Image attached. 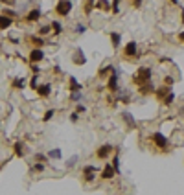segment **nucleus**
Returning a JSON list of instances; mask_svg holds the SVG:
<instances>
[{
  "instance_id": "nucleus-1",
  "label": "nucleus",
  "mask_w": 184,
  "mask_h": 195,
  "mask_svg": "<svg viewBox=\"0 0 184 195\" xmlns=\"http://www.w3.org/2000/svg\"><path fill=\"white\" fill-rule=\"evenodd\" d=\"M70 9H72V2L70 0H59L57 6H55V13L61 15V17H66L70 13Z\"/></svg>"
},
{
  "instance_id": "nucleus-2",
  "label": "nucleus",
  "mask_w": 184,
  "mask_h": 195,
  "mask_svg": "<svg viewBox=\"0 0 184 195\" xmlns=\"http://www.w3.org/2000/svg\"><path fill=\"white\" fill-rule=\"evenodd\" d=\"M136 83H140V85H144V83H147L149 79H151V68H140L138 72H136Z\"/></svg>"
},
{
  "instance_id": "nucleus-3",
  "label": "nucleus",
  "mask_w": 184,
  "mask_h": 195,
  "mask_svg": "<svg viewBox=\"0 0 184 195\" xmlns=\"http://www.w3.org/2000/svg\"><path fill=\"white\" fill-rule=\"evenodd\" d=\"M114 173H116V168L111 166V164H107V166L103 168V171H101V178H112Z\"/></svg>"
},
{
  "instance_id": "nucleus-4",
  "label": "nucleus",
  "mask_w": 184,
  "mask_h": 195,
  "mask_svg": "<svg viewBox=\"0 0 184 195\" xmlns=\"http://www.w3.org/2000/svg\"><path fill=\"white\" fill-rule=\"evenodd\" d=\"M42 57H44V54H42V50H39V48L31 50V54H30V61L31 63H39V61H42Z\"/></svg>"
},
{
  "instance_id": "nucleus-5",
  "label": "nucleus",
  "mask_w": 184,
  "mask_h": 195,
  "mask_svg": "<svg viewBox=\"0 0 184 195\" xmlns=\"http://www.w3.org/2000/svg\"><path fill=\"white\" fill-rule=\"evenodd\" d=\"M111 149H112V145H111V144L101 145V147L98 149V158H107V156L111 155Z\"/></svg>"
},
{
  "instance_id": "nucleus-6",
  "label": "nucleus",
  "mask_w": 184,
  "mask_h": 195,
  "mask_svg": "<svg viewBox=\"0 0 184 195\" xmlns=\"http://www.w3.org/2000/svg\"><path fill=\"white\" fill-rule=\"evenodd\" d=\"M153 140H155V144H157L158 147H166V145H167V140H166V136H164L162 133H155V135H153Z\"/></svg>"
},
{
  "instance_id": "nucleus-7",
  "label": "nucleus",
  "mask_w": 184,
  "mask_h": 195,
  "mask_svg": "<svg viewBox=\"0 0 184 195\" xmlns=\"http://www.w3.org/2000/svg\"><path fill=\"white\" fill-rule=\"evenodd\" d=\"M83 173H85V178L87 180H94V177H96V166H87L83 169Z\"/></svg>"
},
{
  "instance_id": "nucleus-8",
  "label": "nucleus",
  "mask_w": 184,
  "mask_h": 195,
  "mask_svg": "<svg viewBox=\"0 0 184 195\" xmlns=\"http://www.w3.org/2000/svg\"><path fill=\"white\" fill-rule=\"evenodd\" d=\"M125 55H129V57L136 55V42H127L125 44Z\"/></svg>"
},
{
  "instance_id": "nucleus-9",
  "label": "nucleus",
  "mask_w": 184,
  "mask_h": 195,
  "mask_svg": "<svg viewBox=\"0 0 184 195\" xmlns=\"http://www.w3.org/2000/svg\"><path fill=\"white\" fill-rule=\"evenodd\" d=\"M109 88L111 90H118V74H111V79H109Z\"/></svg>"
},
{
  "instance_id": "nucleus-10",
  "label": "nucleus",
  "mask_w": 184,
  "mask_h": 195,
  "mask_svg": "<svg viewBox=\"0 0 184 195\" xmlns=\"http://www.w3.org/2000/svg\"><path fill=\"white\" fill-rule=\"evenodd\" d=\"M96 7L98 9H103V11H111V4L107 0H98L96 2Z\"/></svg>"
},
{
  "instance_id": "nucleus-11",
  "label": "nucleus",
  "mask_w": 184,
  "mask_h": 195,
  "mask_svg": "<svg viewBox=\"0 0 184 195\" xmlns=\"http://www.w3.org/2000/svg\"><path fill=\"white\" fill-rule=\"evenodd\" d=\"M11 26V19L7 17V15H2V19H0V28L2 30H7Z\"/></svg>"
},
{
  "instance_id": "nucleus-12",
  "label": "nucleus",
  "mask_w": 184,
  "mask_h": 195,
  "mask_svg": "<svg viewBox=\"0 0 184 195\" xmlns=\"http://www.w3.org/2000/svg\"><path fill=\"white\" fill-rule=\"evenodd\" d=\"M169 94H171L169 92V87H162L160 90H157V98H160V99H166Z\"/></svg>"
},
{
  "instance_id": "nucleus-13",
  "label": "nucleus",
  "mask_w": 184,
  "mask_h": 195,
  "mask_svg": "<svg viewBox=\"0 0 184 195\" xmlns=\"http://www.w3.org/2000/svg\"><path fill=\"white\" fill-rule=\"evenodd\" d=\"M70 90H72V92H79V90H81V85L78 83L76 78H70Z\"/></svg>"
},
{
  "instance_id": "nucleus-14",
  "label": "nucleus",
  "mask_w": 184,
  "mask_h": 195,
  "mask_svg": "<svg viewBox=\"0 0 184 195\" xmlns=\"http://www.w3.org/2000/svg\"><path fill=\"white\" fill-rule=\"evenodd\" d=\"M74 63H76V64H83V63H85V55H83L81 50H78V52L74 54Z\"/></svg>"
},
{
  "instance_id": "nucleus-15",
  "label": "nucleus",
  "mask_w": 184,
  "mask_h": 195,
  "mask_svg": "<svg viewBox=\"0 0 184 195\" xmlns=\"http://www.w3.org/2000/svg\"><path fill=\"white\" fill-rule=\"evenodd\" d=\"M37 94L42 96V98H46L48 94H50V85H42V87H39V88H37Z\"/></svg>"
},
{
  "instance_id": "nucleus-16",
  "label": "nucleus",
  "mask_w": 184,
  "mask_h": 195,
  "mask_svg": "<svg viewBox=\"0 0 184 195\" xmlns=\"http://www.w3.org/2000/svg\"><path fill=\"white\" fill-rule=\"evenodd\" d=\"M39 17H41V11H39V9H31V11H30V15H28V20H30V22H33V20H37Z\"/></svg>"
},
{
  "instance_id": "nucleus-17",
  "label": "nucleus",
  "mask_w": 184,
  "mask_h": 195,
  "mask_svg": "<svg viewBox=\"0 0 184 195\" xmlns=\"http://www.w3.org/2000/svg\"><path fill=\"white\" fill-rule=\"evenodd\" d=\"M111 39H112V46H114V48H118V46H120V40H122V37H120L118 33H111Z\"/></svg>"
},
{
  "instance_id": "nucleus-18",
  "label": "nucleus",
  "mask_w": 184,
  "mask_h": 195,
  "mask_svg": "<svg viewBox=\"0 0 184 195\" xmlns=\"http://www.w3.org/2000/svg\"><path fill=\"white\" fill-rule=\"evenodd\" d=\"M15 153H17L19 156L24 155V145H22L21 142H17V144H15Z\"/></svg>"
},
{
  "instance_id": "nucleus-19",
  "label": "nucleus",
  "mask_w": 184,
  "mask_h": 195,
  "mask_svg": "<svg viewBox=\"0 0 184 195\" xmlns=\"http://www.w3.org/2000/svg\"><path fill=\"white\" fill-rule=\"evenodd\" d=\"M109 72H111V74H114V68H112V66H105V68L100 70V76H107Z\"/></svg>"
},
{
  "instance_id": "nucleus-20",
  "label": "nucleus",
  "mask_w": 184,
  "mask_h": 195,
  "mask_svg": "<svg viewBox=\"0 0 184 195\" xmlns=\"http://www.w3.org/2000/svg\"><path fill=\"white\" fill-rule=\"evenodd\" d=\"M48 156H50V158H61V149H54V151H50Z\"/></svg>"
},
{
  "instance_id": "nucleus-21",
  "label": "nucleus",
  "mask_w": 184,
  "mask_h": 195,
  "mask_svg": "<svg viewBox=\"0 0 184 195\" xmlns=\"http://www.w3.org/2000/svg\"><path fill=\"white\" fill-rule=\"evenodd\" d=\"M92 6H94V0H87V4H85V13H90V11H92Z\"/></svg>"
},
{
  "instance_id": "nucleus-22",
  "label": "nucleus",
  "mask_w": 184,
  "mask_h": 195,
  "mask_svg": "<svg viewBox=\"0 0 184 195\" xmlns=\"http://www.w3.org/2000/svg\"><path fill=\"white\" fill-rule=\"evenodd\" d=\"M21 87H24V79H15V81H13V88H21Z\"/></svg>"
},
{
  "instance_id": "nucleus-23",
  "label": "nucleus",
  "mask_w": 184,
  "mask_h": 195,
  "mask_svg": "<svg viewBox=\"0 0 184 195\" xmlns=\"http://www.w3.org/2000/svg\"><path fill=\"white\" fill-rule=\"evenodd\" d=\"M123 118H125V121L129 123V127H134V121H133V116H131V114H123Z\"/></svg>"
},
{
  "instance_id": "nucleus-24",
  "label": "nucleus",
  "mask_w": 184,
  "mask_h": 195,
  "mask_svg": "<svg viewBox=\"0 0 184 195\" xmlns=\"http://www.w3.org/2000/svg\"><path fill=\"white\" fill-rule=\"evenodd\" d=\"M52 28H54V31H55V33H61V24H59V22H52Z\"/></svg>"
},
{
  "instance_id": "nucleus-25",
  "label": "nucleus",
  "mask_w": 184,
  "mask_h": 195,
  "mask_svg": "<svg viewBox=\"0 0 184 195\" xmlns=\"http://www.w3.org/2000/svg\"><path fill=\"white\" fill-rule=\"evenodd\" d=\"M112 166L116 168V171H120V158H118V156H114V158H112Z\"/></svg>"
},
{
  "instance_id": "nucleus-26",
  "label": "nucleus",
  "mask_w": 184,
  "mask_h": 195,
  "mask_svg": "<svg viewBox=\"0 0 184 195\" xmlns=\"http://www.w3.org/2000/svg\"><path fill=\"white\" fill-rule=\"evenodd\" d=\"M30 87H31V88H35V90L39 88V87H37V74H35V76L31 78V83H30Z\"/></svg>"
},
{
  "instance_id": "nucleus-27",
  "label": "nucleus",
  "mask_w": 184,
  "mask_h": 195,
  "mask_svg": "<svg viewBox=\"0 0 184 195\" xmlns=\"http://www.w3.org/2000/svg\"><path fill=\"white\" fill-rule=\"evenodd\" d=\"M76 31H78V33H85V31H87V26H83V24H78V26H76Z\"/></svg>"
},
{
  "instance_id": "nucleus-28",
  "label": "nucleus",
  "mask_w": 184,
  "mask_h": 195,
  "mask_svg": "<svg viewBox=\"0 0 184 195\" xmlns=\"http://www.w3.org/2000/svg\"><path fill=\"white\" fill-rule=\"evenodd\" d=\"M118 6H120V0H114V2H112V11H114V13H118Z\"/></svg>"
},
{
  "instance_id": "nucleus-29",
  "label": "nucleus",
  "mask_w": 184,
  "mask_h": 195,
  "mask_svg": "<svg viewBox=\"0 0 184 195\" xmlns=\"http://www.w3.org/2000/svg\"><path fill=\"white\" fill-rule=\"evenodd\" d=\"M52 118H54V111H48V112L44 114V120H46V121H48V120H52Z\"/></svg>"
},
{
  "instance_id": "nucleus-30",
  "label": "nucleus",
  "mask_w": 184,
  "mask_h": 195,
  "mask_svg": "<svg viewBox=\"0 0 184 195\" xmlns=\"http://www.w3.org/2000/svg\"><path fill=\"white\" fill-rule=\"evenodd\" d=\"M173 98H175V96H173V94H169V96H167V98H166V99H164V103H166V105H169V103L173 101Z\"/></svg>"
},
{
  "instance_id": "nucleus-31",
  "label": "nucleus",
  "mask_w": 184,
  "mask_h": 195,
  "mask_svg": "<svg viewBox=\"0 0 184 195\" xmlns=\"http://www.w3.org/2000/svg\"><path fill=\"white\" fill-rule=\"evenodd\" d=\"M31 40H33V42H35L37 46H41V44H42V39H41V37H33Z\"/></svg>"
},
{
  "instance_id": "nucleus-32",
  "label": "nucleus",
  "mask_w": 184,
  "mask_h": 195,
  "mask_svg": "<svg viewBox=\"0 0 184 195\" xmlns=\"http://www.w3.org/2000/svg\"><path fill=\"white\" fill-rule=\"evenodd\" d=\"M72 99H74V101H78V99H81V94H79V92H74V94H72Z\"/></svg>"
},
{
  "instance_id": "nucleus-33",
  "label": "nucleus",
  "mask_w": 184,
  "mask_h": 195,
  "mask_svg": "<svg viewBox=\"0 0 184 195\" xmlns=\"http://www.w3.org/2000/svg\"><path fill=\"white\" fill-rule=\"evenodd\" d=\"M48 31H50V28H48V26H44V28H41V31H39V33L44 35V33H48Z\"/></svg>"
},
{
  "instance_id": "nucleus-34",
  "label": "nucleus",
  "mask_w": 184,
  "mask_h": 195,
  "mask_svg": "<svg viewBox=\"0 0 184 195\" xmlns=\"http://www.w3.org/2000/svg\"><path fill=\"white\" fill-rule=\"evenodd\" d=\"M33 169H35V171H42V169H44V166H42V164H35V168H33Z\"/></svg>"
},
{
  "instance_id": "nucleus-35",
  "label": "nucleus",
  "mask_w": 184,
  "mask_h": 195,
  "mask_svg": "<svg viewBox=\"0 0 184 195\" xmlns=\"http://www.w3.org/2000/svg\"><path fill=\"white\" fill-rule=\"evenodd\" d=\"M76 160H78V156H72V158L68 160V166H74V164H76Z\"/></svg>"
},
{
  "instance_id": "nucleus-36",
  "label": "nucleus",
  "mask_w": 184,
  "mask_h": 195,
  "mask_svg": "<svg viewBox=\"0 0 184 195\" xmlns=\"http://www.w3.org/2000/svg\"><path fill=\"white\" fill-rule=\"evenodd\" d=\"M76 111H78V112H85V107H83V105H78Z\"/></svg>"
},
{
  "instance_id": "nucleus-37",
  "label": "nucleus",
  "mask_w": 184,
  "mask_h": 195,
  "mask_svg": "<svg viewBox=\"0 0 184 195\" xmlns=\"http://www.w3.org/2000/svg\"><path fill=\"white\" fill-rule=\"evenodd\" d=\"M164 81H166V85H173V79H171V78H166Z\"/></svg>"
},
{
  "instance_id": "nucleus-38",
  "label": "nucleus",
  "mask_w": 184,
  "mask_h": 195,
  "mask_svg": "<svg viewBox=\"0 0 184 195\" xmlns=\"http://www.w3.org/2000/svg\"><path fill=\"white\" fill-rule=\"evenodd\" d=\"M70 120H72V121H78V112H74V114L70 116Z\"/></svg>"
},
{
  "instance_id": "nucleus-39",
  "label": "nucleus",
  "mask_w": 184,
  "mask_h": 195,
  "mask_svg": "<svg viewBox=\"0 0 184 195\" xmlns=\"http://www.w3.org/2000/svg\"><path fill=\"white\" fill-rule=\"evenodd\" d=\"M2 2H4V4H9V6H11V4H15V0H2Z\"/></svg>"
},
{
  "instance_id": "nucleus-40",
  "label": "nucleus",
  "mask_w": 184,
  "mask_h": 195,
  "mask_svg": "<svg viewBox=\"0 0 184 195\" xmlns=\"http://www.w3.org/2000/svg\"><path fill=\"white\" fill-rule=\"evenodd\" d=\"M179 37H181V40H184V31L181 33V35H179Z\"/></svg>"
},
{
  "instance_id": "nucleus-41",
  "label": "nucleus",
  "mask_w": 184,
  "mask_h": 195,
  "mask_svg": "<svg viewBox=\"0 0 184 195\" xmlns=\"http://www.w3.org/2000/svg\"><path fill=\"white\" fill-rule=\"evenodd\" d=\"M171 2H173V4H179V0H171Z\"/></svg>"
},
{
  "instance_id": "nucleus-42",
  "label": "nucleus",
  "mask_w": 184,
  "mask_h": 195,
  "mask_svg": "<svg viewBox=\"0 0 184 195\" xmlns=\"http://www.w3.org/2000/svg\"><path fill=\"white\" fill-rule=\"evenodd\" d=\"M182 20H184V11H182Z\"/></svg>"
}]
</instances>
